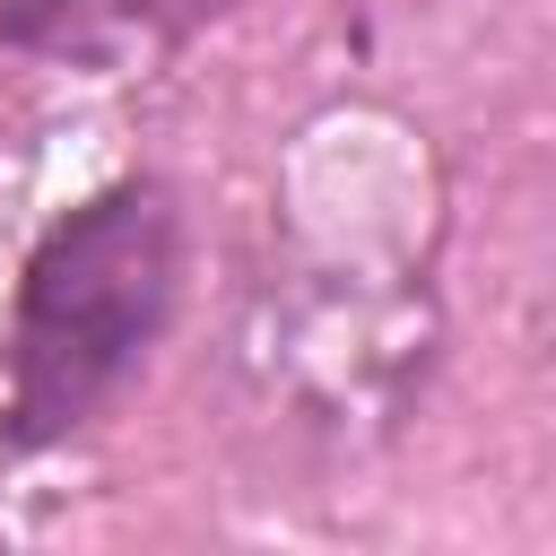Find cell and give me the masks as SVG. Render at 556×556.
<instances>
[{
	"label": "cell",
	"mask_w": 556,
	"mask_h": 556,
	"mask_svg": "<svg viewBox=\"0 0 556 556\" xmlns=\"http://www.w3.org/2000/svg\"><path fill=\"white\" fill-rule=\"evenodd\" d=\"M174 208L156 182H122L87 208H70L17 287L9 321V434L17 443H61L78 434L122 374L156 348L174 313Z\"/></svg>",
	"instance_id": "obj_1"
},
{
	"label": "cell",
	"mask_w": 556,
	"mask_h": 556,
	"mask_svg": "<svg viewBox=\"0 0 556 556\" xmlns=\"http://www.w3.org/2000/svg\"><path fill=\"white\" fill-rule=\"evenodd\" d=\"M235 0H0V43L70 70H130L191 43Z\"/></svg>",
	"instance_id": "obj_2"
}]
</instances>
